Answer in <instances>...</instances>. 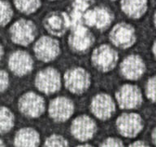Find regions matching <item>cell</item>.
Returning a JSON list of instances; mask_svg holds the SVG:
<instances>
[{
  "label": "cell",
  "mask_w": 156,
  "mask_h": 147,
  "mask_svg": "<svg viewBox=\"0 0 156 147\" xmlns=\"http://www.w3.org/2000/svg\"><path fill=\"white\" fill-rule=\"evenodd\" d=\"M36 32V27L34 23L24 19L15 22L10 29L12 41L23 46L29 45L34 41Z\"/></svg>",
  "instance_id": "1"
},
{
  "label": "cell",
  "mask_w": 156,
  "mask_h": 147,
  "mask_svg": "<svg viewBox=\"0 0 156 147\" xmlns=\"http://www.w3.org/2000/svg\"><path fill=\"white\" fill-rule=\"evenodd\" d=\"M65 85L68 90L76 94H81L90 84V74L82 68H73L64 76Z\"/></svg>",
  "instance_id": "2"
},
{
  "label": "cell",
  "mask_w": 156,
  "mask_h": 147,
  "mask_svg": "<svg viewBox=\"0 0 156 147\" xmlns=\"http://www.w3.org/2000/svg\"><path fill=\"white\" fill-rule=\"evenodd\" d=\"M93 63L99 70L107 72L114 68L118 61V55L108 45H102L93 52Z\"/></svg>",
  "instance_id": "3"
},
{
  "label": "cell",
  "mask_w": 156,
  "mask_h": 147,
  "mask_svg": "<svg viewBox=\"0 0 156 147\" xmlns=\"http://www.w3.org/2000/svg\"><path fill=\"white\" fill-rule=\"evenodd\" d=\"M19 109L23 115L30 118H37L43 114L45 102L43 98L34 92L25 93L19 100Z\"/></svg>",
  "instance_id": "4"
},
{
  "label": "cell",
  "mask_w": 156,
  "mask_h": 147,
  "mask_svg": "<svg viewBox=\"0 0 156 147\" xmlns=\"http://www.w3.org/2000/svg\"><path fill=\"white\" fill-rule=\"evenodd\" d=\"M116 127L122 136L135 137L143 128V123L141 116L136 114H123L117 119Z\"/></svg>",
  "instance_id": "5"
},
{
  "label": "cell",
  "mask_w": 156,
  "mask_h": 147,
  "mask_svg": "<svg viewBox=\"0 0 156 147\" xmlns=\"http://www.w3.org/2000/svg\"><path fill=\"white\" fill-rule=\"evenodd\" d=\"M94 43V37L91 32L83 26L81 23L73 24L69 36V43L73 50L85 51L90 48Z\"/></svg>",
  "instance_id": "6"
},
{
  "label": "cell",
  "mask_w": 156,
  "mask_h": 147,
  "mask_svg": "<svg viewBox=\"0 0 156 147\" xmlns=\"http://www.w3.org/2000/svg\"><path fill=\"white\" fill-rule=\"evenodd\" d=\"M35 83L37 88L41 92L50 94L60 88V76L55 69H45L37 74Z\"/></svg>",
  "instance_id": "7"
},
{
  "label": "cell",
  "mask_w": 156,
  "mask_h": 147,
  "mask_svg": "<svg viewBox=\"0 0 156 147\" xmlns=\"http://www.w3.org/2000/svg\"><path fill=\"white\" fill-rule=\"evenodd\" d=\"M110 39L116 47L128 48L136 41L135 30L130 24L119 23L112 29Z\"/></svg>",
  "instance_id": "8"
},
{
  "label": "cell",
  "mask_w": 156,
  "mask_h": 147,
  "mask_svg": "<svg viewBox=\"0 0 156 147\" xmlns=\"http://www.w3.org/2000/svg\"><path fill=\"white\" fill-rule=\"evenodd\" d=\"M84 23L97 29H106L109 26L113 20V15L106 7H95L89 10L83 15Z\"/></svg>",
  "instance_id": "9"
},
{
  "label": "cell",
  "mask_w": 156,
  "mask_h": 147,
  "mask_svg": "<svg viewBox=\"0 0 156 147\" xmlns=\"http://www.w3.org/2000/svg\"><path fill=\"white\" fill-rule=\"evenodd\" d=\"M96 130L95 122L87 115H81L75 119L71 126L73 137L81 141L91 139Z\"/></svg>",
  "instance_id": "10"
},
{
  "label": "cell",
  "mask_w": 156,
  "mask_h": 147,
  "mask_svg": "<svg viewBox=\"0 0 156 147\" xmlns=\"http://www.w3.org/2000/svg\"><path fill=\"white\" fill-rule=\"evenodd\" d=\"M117 101L122 109H134L141 104V93L137 87L133 85L122 86L116 93Z\"/></svg>",
  "instance_id": "11"
},
{
  "label": "cell",
  "mask_w": 156,
  "mask_h": 147,
  "mask_svg": "<svg viewBox=\"0 0 156 147\" xmlns=\"http://www.w3.org/2000/svg\"><path fill=\"white\" fill-rule=\"evenodd\" d=\"M70 24V19L66 13L54 12L48 14L44 20V26L50 34L62 36Z\"/></svg>",
  "instance_id": "12"
},
{
  "label": "cell",
  "mask_w": 156,
  "mask_h": 147,
  "mask_svg": "<svg viewBox=\"0 0 156 147\" xmlns=\"http://www.w3.org/2000/svg\"><path fill=\"white\" fill-rule=\"evenodd\" d=\"M37 57L42 61H50L56 58L59 53V44L50 37H41L34 46Z\"/></svg>",
  "instance_id": "13"
},
{
  "label": "cell",
  "mask_w": 156,
  "mask_h": 147,
  "mask_svg": "<svg viewBox=\"0 0 156 147\" xmlns=\"http://www.w3.org/2000/svg\"><path fill=\"white\" fill-rule=\"evenodd\" d=\"M115 107L112 97L107 94H98L94 97L91 102L93 114L99 119L107 120L112 117Z\"/></svg>",
  "instance_id": "14"
},
{
  "label": "cell",
  "mask_w": 156,
  "mask_h": 147,
  "mask_svg": "<svg viewBox=\"0 0 156 147\" xmlns=\"http://www.w3.org/2000/svg\"><path fill=\"white\" fill-rule=\"evenodd\" d=\"M74 111L73 103L66 97H58L54 99L50 104V116L55 121L64 122L73 115Z\"/></svg>",
  "instance_id": "15"
},
{
  "label": "cell",
  "mask_w": 156,
  "mask_h": 147,
  "mask_svg": "<svg viewBox=\"0 0 156 147\" xmlns=\"http://www.w3.org/2000/svg\"><path fill=\"white\" fill-rule=\"evenodd\" d=\"M10 70L16 75L22 76L29 73L33 69L34 62L31 56L23 51H16L9 58Z\"/></svg>",
  "instance_id": "16"
},
{
  "label": "cell",
  "mask_w": 156,
  "mask_h": 147,
  "mask_svg": "<svg viewBox=\"0 0 156 147\" xmlns=\"http://www.w3.org/2000/svg\"><path fill=\"white\" fill-rule=\"evenodd\" d=\"M120 69L125 78L134 80L139 78L143 74L145 71V64L140 56L131 55L124 59Z\"/></svg>",
  "instance_id": "17"
},
{
  "label": "cell",
  "mask_w": 156,
  "mask_h": 147,
  "mask_svg": "<svg viewBox=\"0 0 156 147\" xmlns=\"http://www.w3.org/2000/svg\"><path fill=\"white\" fill-rule=\"evenodd\" d=\"M40 136L36 130L24 127L17 132L14 140L15 147H38Z\"/></svg>",
  "instance_id": "18"
},
{
  "label": "cell",
  "mask_w": 156,
  "mask_h": 147,
  "mask_svg": "<svg viewBox=\"0 0 156 147\" xmlns=\"http://www.w3.org/2000/svg\"><path fill=\"white\" fill-rule=\"evenodd\" d=\"M123 12L131 18H139L146 12L147 7L146 0H122Z\"/></svg>",
  "instance_id": "19"
},
{
  "label": "cell",
  "mask_w": 156,
  "mask_h": 147,
  "mask_svg": "<svg viewBox=\"0 0 156 147\" xmlns=\"http://www.w3.org/2000/svg\"><path fill=\"white\" fill-rule=\"evenodd\" d=\"M14 126V115L7 107L0 106V134L7 133Z\"/></svg>",
  "instance_id": "20"
},
{
  "label": "cell",
  "mask_w": 156,
  "mask_h": 147,
  "mask_svg": "<svg viewBox=\"0 0 156 147\" xmlns=\"http://www.w3.org/2000/svg\"><path fill=\"white\" fill-rule=\"evenodd\" d=\"M73 1V24L81 23L80 20L82 18L83 12L90 7V5L92 3L93 0H72Z\"/></svg>",
  "instance_id": "21"
},
{
  "label": "cell",
  "mask_w": 156,
  "mask_h": 147,
  "mask_svg": "<svg viewBox=\"0 0 156 147\" xmlns=\"http://www.w3.org/2000/svg\"><path fill=\"white\" fill-rule=\"evenodd\" d=\"M15 5L21 12L30 14L40 7V0H14Z\"/></svg>",
  "instance_id": "22"
},
{
  "label": "cell",
  "mask_w": 156,
  "mask_h": 147,
  "mask_svg": "<svg viewBox=\"0 0 156 147\" xmlns=\"http://www.w3.org/2000/svg\"><path fill=\"white\" fill-rule=\"evenodd\" d=\"M12 7L6 1L0 0V26H4L12 17Z\"/></svg>",
  "instance_id": "23"
},
{
  "label": "cell",
  "mask_w": 156,
  "mask_h": 147,
  "mask_svg": "<svg viewBox=\"0 0 156 147\" xmlns=\"http://www.w3.org/2000/svg\"><path fill=\"white\" fill-rule=\"evenodd\" d=\"M44 147H68L67 140L59 135H52L45 141Z\"/></svg>",
  "instance_id": "24"
},
{
  "label": "cell",
  "mask_w": 156,
  "mask_h": 147,
  "mask_svg": "<svg viewBox=\"0 0 156 147\" xmlns=\"http://www.w3.org/2000/svg\"><path fill=\"white\" fill-rule=\"evenodd\" d=\"M146 94L149 99L156 102V76L149 79L146 85Z\"/></svg>",
  "instance_id": "25"
},
{
  "label": "cell",
  "mask_w": 156,
  "mask_h": 147,
  "mask_svg": "<svg viewBox=\"0 0 156 147\" xmlns=\"http://www.w3.org/2000/svg\"><path fill=\"white\" fill-rule=\"evenodd\" d=\"M100 147H124L120 140L116 138H107L102 142Z\"/></svg>",
  "instance_id": "26"
},
{
  "label": "cell",
  "mask_w": 156,
  "mask_h": 147,
  "mask_svg": "<svg viewBox=\"0 0 156 147\" xmlns=\"http://www.w3.org/2000/svg\"><path fill=\"white\" fill-rule=\"evenodd\" d=\"M9 83V78L5 71L0 70V92H4L7 89Z\"/></svg>",
  "instance_id": "27"
},
{
  "label": "cell",
  "mask_w": 156,
  "mask_h": 147,
  "mask_svg": "<svg viewBox=\"0 0 156 147\" xmlns=\"http://www.w3.org/2000/svg\"><path fill=\"white\" fill-rule=\"evenodd\" d=\"M129 147H150V146H148L145 142L138 141L133 142V144H131L130 145H129Z\"/></svg>",
  "instance_id": "28"
},
{
  "label": "cell",
  "mask_w": 156,
  "mask_h": 147,
  "mask_svg": "<svg viewBox=\"0 0 156 147\" xmlns=\"http://www.w3.org/2000/svg\"><path fill=\"white\" fill-rule=\"evenodd\" d=\"M152 138H153L154 143L156 145V128L154 130L153 133H152Z\"/></svg>",
  "instance_id": "29"
},
{
  "label": "cell",
  "mask_w": 156,
  "mask_h": 147,
  "mask_svg": "<svg viewBox=\"0 0 156 147\" xmlns=\"http://www.w3.org/2000/svg\"><path fill=\"white\" fill-rule=\"evenodd\" d=\"M2 54H3V50H2V45L0 44V60H1V58H2Z\"/></svg>",
  "instance_id": "30"
},
{
  "label": "cell",
  "mask_w": 156,
  "mask_h": 147,
  "mask_svg": "<svg viewBox=\"0 0 156 147\" xmlns=\"http://www.w3.org/2000/svg\"><path fill=\"white\" fill-rule=\"evenodd\" d=\"M153 51H154V55H155V56H156V42L154 43V44Z\"/></svg>",
  "instance_id": "31"
},
{
  "label": "cell",
  "mask_w": 156,
  "mask_h": 147,
  "mask_svg": "<svg viewBox=\"0 0 156 147\" xmlns=\"http://www.w3.org/2000/svg\"><path fill=\"white\" fill-rule=\"evenodd\" d=\"M77 147H93L92 145H79Z\"/></svg>",
  "instance_id": "32"
},
{
  "label": "cell",
  "mask_w": 156,
  "mask_h": 147,
  "mask_svg": "<svg viewBox=\"0 0 156 147\" xmlns=\"http://www.w3.org/2000/svg\"><path fill=\"white\" fill-rule=\"evenodd\" d=\"M0 147H5L4 143H3V141L1 139H0Z\"/></svg>",
  "instance_id": "33"
},
{
  "label": "cell",
  "mask_w": 156,
  "mask_h": 147,
  "mask_svg": "<svg viewBox=\"0 0 156 147\" xmlns=\"http://www.w3.org/2000/svg\"><path fill=\"white\" fill-rule=\"evenodd\" d=\"M154 23H155V26H156V13H155V16H154Z\"/></svg>",
  "instance_id": "34"
}]
</instances>
